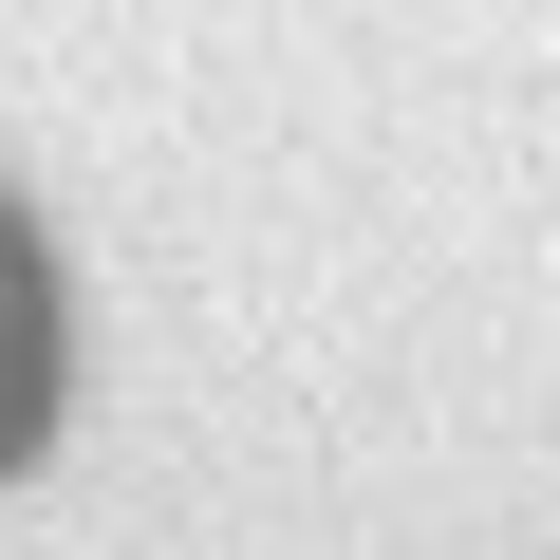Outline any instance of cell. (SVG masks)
I'll return each mask as SVG.
<instances>
[{
	"mask_svg": "<svg viewBox=\"0 0 560 560\" xmlns=\"http://www.w3.org/2000/svg\"><path fill=\"white\" fill-rule=\"evenodd\" d=\"M38 411V280H20V243H0V430Z\"/></svg>",
	"mask_w": 560,
	"mask_h": 560,
	"instance_id": "6da1fadb",
	"label": "cell"
}]
</instances>
